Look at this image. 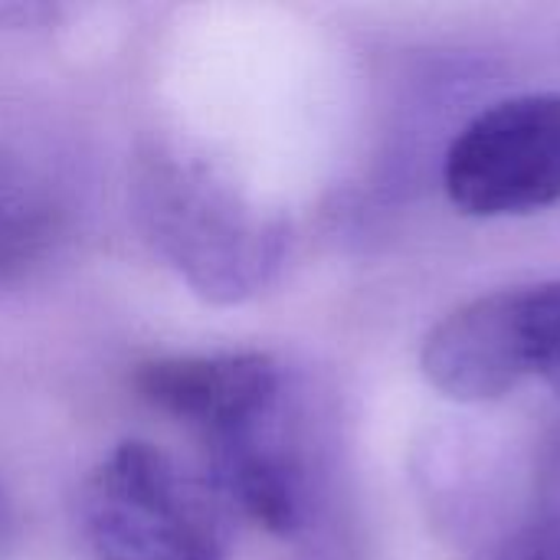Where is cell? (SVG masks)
I'll return each mask as SVG.
<instances>
[{
  "label": "cell",
  "instance_id": "5b68a950",
  "mask_svg": "<svg viewBox=\"0 0 560 560\" xmlns=\"http://www.w3.org/2000/svg\"><path fill=\"white\" fill-rule=\"evenodd\" d=\"M203 450L207 482L230 515H243L279 538H295L312 525L315 472L289 394L256 420L203 440Z\"/></svg>",
  "mask_w": 560,
  "mask_h": 560
},
{
  "label": "cell",
  "instance_id": "277c9868",
  "mask_svg": "<svg viewBox=\"0 0 560 560\" xmlns=\"http://www.w3.org/2000/svg\"><path fill=\"white\" fill-rule=\"evenodd\" d=\"M443 187L479 220L560 203V92L509 95L472 115L443 154Z\"/></svg>",
  "mask_w": 560,
  "mask_h": 560
},
{
  "label": "cell",
  "instance_id": "9c48e42d",
  "mask_svg": "<svg viewBox=\"0 0 560 560\" xmlns=\"http://www.w3.org/2000/svg\"><path fill=\"white\" fill-rule=\"evenodd\" d=\"M3 528H7V512H3V502H0V545H3Z\"/></svg>",
  "mask_w": 560,
  "mask_h": 560
},
{
  "label": "cell",
  "instance_id": "52a82bcc",
  "mask_svg": "<svg viewBox=\"0 0 560 560\" xmlns=\"http://www.w3.org/2000/svg\"><path fill=\"white\" fill-rule=\"evenodd\" d=\"M56 203L43 177L0 148V279L30 269L52 243Z\"/></svg>",
  "mask_w": 560,
  "mask_h": 560
},
{
  "label": "cell",
  "instance_id": "8992f818",
  "mask_svg": "<svg viewBox=\"0 0 560 560\" xmlns=\"http://www.w3.org/2000/svg\"><path fill=\"white\" fill-rule=\"evenodd\" d=\"M135 390L148 407L210 440L272 410L289 394V384L276 358L262 351H223L144 361L135 371Z\"/></svg>",
  "mask_w": 560,
  "mask_h": 560
},
{
  "label": "cell",
  "instance_id": "7a4b0ae2",
  "mask_svg": "<svg viewBox=\"0 0 560 560\" xmlns=\"http://www.w3.org/2000/svg\"><path fill=\"white\" fill-rule=\"evenodd\" d=\"M230 518L207 479L144 440L118 443L79 489V528L98 560H230Z\"/></svg>",
  "mask_w": 560,
  "mask_h": 560
},
{
  "label": "cell",
  "instance_id": "ba28073f",
  "mask_svg": "<svg viewBox=\"0 0 560 560\" xmlns=\"http://www.w3.org/2000/svg\"><path fill=\"white\" fill-rule=\"evenodd\" d=\"M495 560H560V427L538 463L535 512L525 528L499 548Z\"/></svg>",
  "mask_w": 560,
  "mask_h": 560
},
{
  "label": "cell",
  "instance_id": "6da1fadb",
  "mask_svg": "<svg viewBox=\"0 0 560 560\" xmlns=\"http://www.w3.org/2000/svg\"><path fill=\"white\" fill-rule=\"evenodd\" d=\"M131 213L148 246L213 305L259 295L289 249L285 220L203 151L154 138L131 161Z\"/></svg>",
  "mask_w": 560,
  "mask_h": 560
},
{
  "label": "cell",
  "instance_id": "3957f363",
  "mask_svg": "<svg viewBox=\"0 0 560 560\" xmlns=\"http://www.w3.org/2000/svg\"><path fill=\"white\" fill-rule=\"evenodd\" d=\"M420 368L450 400L492 404L541 381L560 397V279L499 289L430 328Z\"/></svg>",
  "mask_w": 560,
  "mask_h": 560
}]
</instances>
